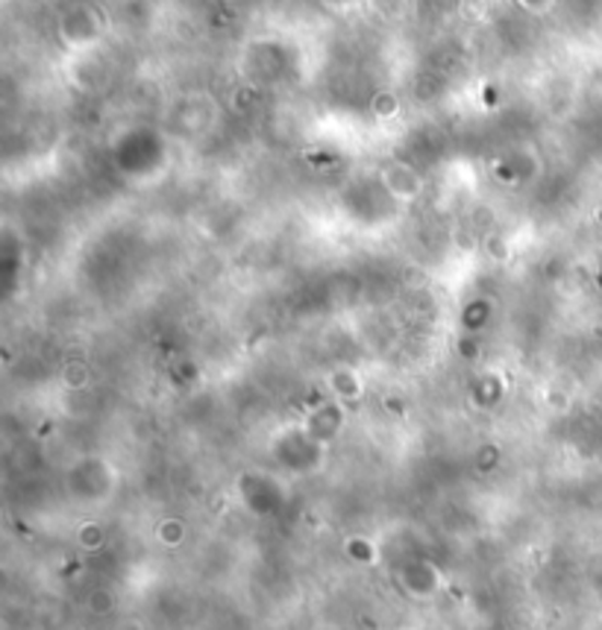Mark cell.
Wrapping results in <instances>:
<instances>
[{
  "label": "cell",
  "mask_w": 602,
  "mask_h": 630,
  "mask_svg": "<svg viewBox=\"0 0 602 630\" xmlns=\"http://www.w3.org/2000/svg\"><path fill=\"white\" fill-rule=\"evenodd\" d=\"M326 413H329V405H324L321 411L309 413V420L303 422L309 434L321 440V443H329V440H333L335 434H338V429H341V411L335 408L329 420H326Z\"/></svg>",
  "instance_id": "3957f363"
},
{
  "label": "cell",
  "mask_w": 602,
  "mask_h": 630,
  "mask_svg": "<svg viewBox=\"0 0 602 630\" xmlns=\"http://www.w3.org/2000/svg\"><path fill=\"white\" fill-rule=\"evenodd\" d=\"M274 457L286 466L288 472H309L324 460V443L312 438L306 425H297V429L282 431L274 440Z\"/></svg>",
  "instance_id": "6da1fadb"
},
{
  "label": "cell",
  "mask_w": 602,
  "mask_h": 630,
  "mask_svg": "<svg viewBox=\"0 0 602 630\" xmlns=\"http://www.w3.org/2000/svg\"><path fill=\"white\" fill-rule=\"evenodd\" d=\"M241 495L253 513H274L279 508L282 490L268 476H244L241 478Z\"/></svg>",
  "instance_id": "7a4b0ae2"
}]
</instances>
